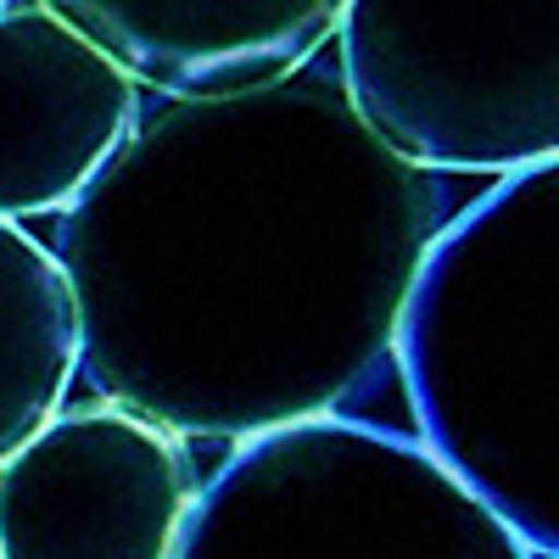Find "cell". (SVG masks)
<instances>
[{
  "label": "cell",
  "mask_w": 559,
  "mask_h": 559,
  "mask_svg": "<svg viewBox=\"0 0 559 559\" xmlns=\"http://www.w3.org/2000/svg\"><path fill=\"white\" fill-rule=\"evenodd\" d=\"M448 218V185L369 134L336 68L163 102L57 224L79 369L179 442L347 419Z\"/></svg>",
  "instance_id": "6da1fadb"
},
{
  "label": "cell",
  "mask_w": 559,
  "mask_h": 559,
  "mask_svg": "<svg viewBox=\"0 0 559 559\" xmlns=\"http://www.w3.org/2000/svg\"><path fill=\"white\" fill-rule=\"evenodd\" d=\"M51 12L163 102L280 84L336 34V0H51Z\"/></svg>",
  "instance_id": "52a82bcc"
},
{
  "label": "cell",
  "mask_w": 559,
  "mask_h": 559,
  "mask_svg": "<svg viewBox=\"0 0 559 559\" xmlns=\"http://www.w3.org/2000/svg\"><path fill=\"white\" fill-rule=\"evenodd\" d=\"M140 118L134 79L51 7H0V218L68 213Z\"/></svg>",
  "instance_id": "8992f818"
},
{
  "label": "cell",
  "mask_w": 559,
  "mask_h": 559,
  "mask_svg": "<svg viewBox=\"0 0 559 559\" xmlns=\"http://www.w3.org/2000/svg\"><path fill=\"white\" fill-rule=\"evenodd\" d=\"M174 559H548L414 437L308 419L241 442L197 487Z\"/></svg>",
  "instance_id": "3957f363"
},
{
  "label": "cell",
  "mask_w": 559,
  "mask_h": 559,
  "mask_svg": "<svg viewBox=\"0 0 559 559\" xmlns=\"http://www.w3.org/2000/svg\"><path fill=\"white\" fill-rule=\"evenodd\" d=\"M79 324L57 258L23 224L0 218V464L68 403Z\"/></svg>",
  "instance_id": "ba28073f"
},
{
  "label": "cell",
  "mask_w": 559,
  "mask_h": 559,
  "mask_svg": "<svg viewBox=\"0 0 559 559\" xmlns=\"http://www.w3.org/2000/svg\"><path fill=\"white\" fill-rule=\"evenodd\" d=\"M342 90L386 152L419 174H526L559 152V7H403L336 12Z\"/></svg>",
  "instance_id": "277c9868"
},
{
  "label": "cell",
  "mask_w": 559,
  "mask_h": 559,
  "mask_svg": "<svg viewBox=\"0 0 559 559\" xmlns=\"http://www.w3.org/2000/svg\"><path fill=\"white\" fill-rule=\"evenodd\" d=\"M197 487L185 442L140 414H57L0 464V559H174Z\"/></svg>",
  "instance_id": "5b68a950"
},
{
  "label": "cell",
  "mask_w": 559,
  "mask_h": 559,
  "mask_svg": "<svg viewBox=\"0 0 559 559\" xmlns=\"http://www.w3.org/2000/svg\"><path fill=\"white\" fill-rule=\"evenodd\" d=\"M414 442L521 537L559 554V168L498 179L414 269L392 331Z\"/></svg>",
  "instance_id": "7a4b0ae2"
}]
</instances>
